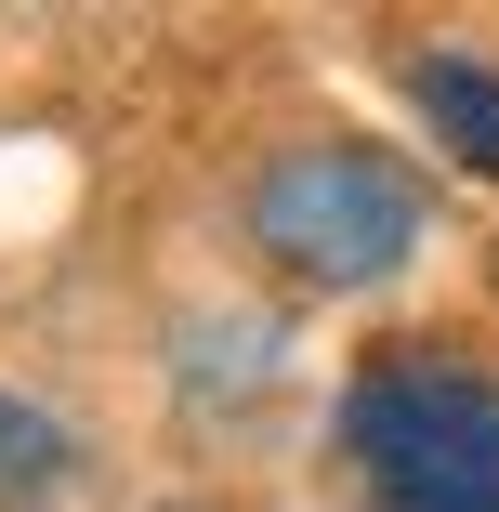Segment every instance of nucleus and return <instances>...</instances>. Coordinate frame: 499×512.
<instances>
[{"label":"nucleus","mask_w":499,"mask_h":512,"mask_svg":"<svg viewBox=\"0 0 499 512\" xmlns=\"http://www.w3.org/2000/svg\"><path fill=\"white\" fill-rule=\"evenodd\" d=\"M342 460L381 512H499V381L447 342H381L342 381Z\"/></svg>","instance_id":"obj_2"},{"label":"nucleus","mask_w":499,"mask_h":512,"mask_svg":"<svg viewBox=\"0 0 499 512\" xmlns=\"http://www.w3.org/2000/svg\"><path fill=\"white\" fill-rule=\"evenodd\" d=\"M408 106L460 171H499V53H460V40L408 53Z\"/></svg>","instance_id":"obj_3"},{"label":"nucleus","mask_w":499,"mask_h":512,"mask_svg":"<svg viewBox=\"0 0 499 512\" xmlns=\"http://www.w3.org/2000/svg\"><path fill=\"white\" fill-rule=\"evenodd\" d=\"M79 421H53V407L40 394H14V381H0V512H53L66 486H79Z\"/></svg>","instance_id":"obj_4"},{"label":"nucleus","mask_w":499,"mask_h":512,"mask_svg":"<svg viewBox=\"0 0 499 512\" xmlns=\"http://www.w3.org/2000/svg\"><path fill=\"white\" fill-rule=\"evenodd\" d=\"M237 224H250V250H263L289 289L355 302V289H394V276L434 250V184L394 158V145L303 132V145H276V158L237 184Z\"/></svg>","instance_id":"obj_1"}]
</instances>
